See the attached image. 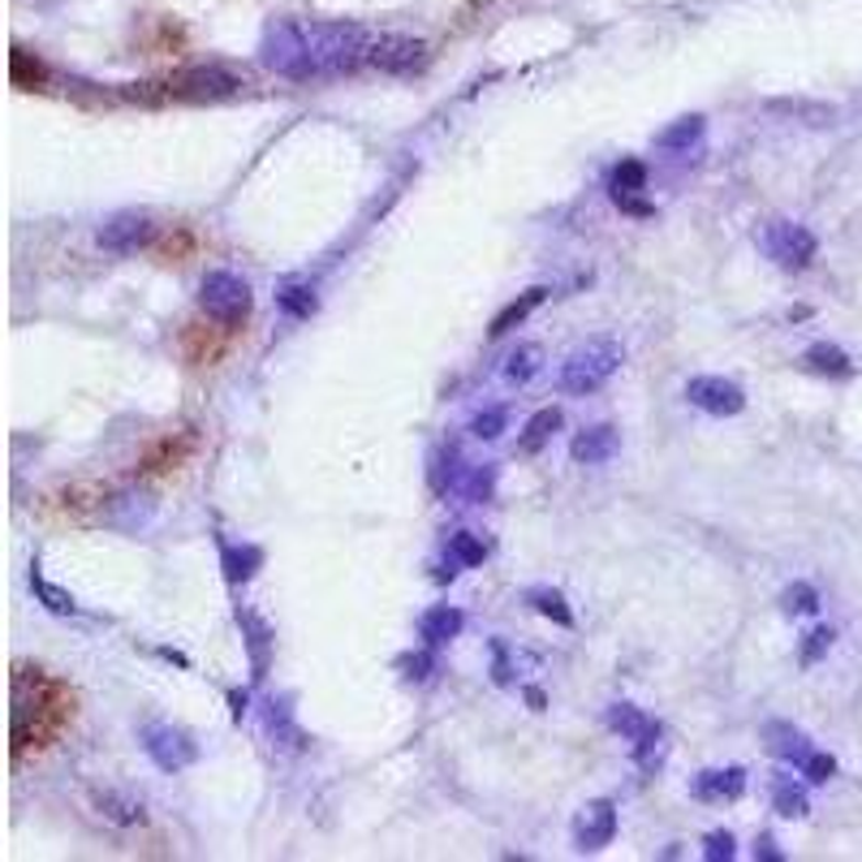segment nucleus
Returning <instances> with one entry per match:
<instances>
[{
  "label": "nucleus",
  "instance_id": "ddd939ff",
  "mask_svg": "<svg viewBox=\"0 0 862 862\" xmlns=\"http://www.w3.org/2000/svg\"><path fill=\"white\" fill-rule=\"evenodd\" d=\"M621 449V436H617V427L612 423H596V427H582L574 440H569V457L578 461V466H604L612 461Z\"/></svg>",
  "mask_w": 862,
  "mask_h": 862
},
{
  "label": "nucleus",
  "instance_id": "f3484780",
  "mask_svg": "<svg viewBox=\"0 0 862 862\" xmlns=\"http://www.w3.org/2000/svg\"><path fill=\"white\" fill-rule=\"evenodd\" d=\"M461 630H466V612L454 609V604H436V609H427L418 617V639H423L427 647L454 643Z\"/></svg>",
  "mask_w": 862,
  "mask_h": 862
},
{
  "label": "nucleus",
  "instance_id": "79ce46f5",
  "mask_svg": "<svg viewBox=\"0 0 862 862\" xmlns=\"http://www.w3.org/2000/svg\"><path fill=\"white\" fill-rule=\"evenodd\" d=\"M492 681L497 686H509L513 681V664H509V647L501 639H492Z\"/></svg>",
  "mask_w": 862,
  "mask_h": 862
},
{
  "label": "nucleus",
  "instance_id": "f03ea898",
  "mask_svg": "<svg viewBox=\"0 0 862 862\" xmlns=\"http://www.w3.org/2000/svg\"><path fill=\"white\" fill-rule=\"evenodd\" d=\"M621 346L612 341V337H596V341H587V346H578L574 354L560 362V393H569V397H587V393H600L604 384H609L612 375L621 371Z\"/></svg>",
  "mask_w": 862,
  "mask_h": 862
},
{
  "label": "nucleus",
  "instance_id": "dca6fc26",
  "mask_svg": "<svg viewBox=\"0 0 862 862\" xmlns=\"http://www.w3.org/2000/svg\"><path fill=\"white\" fill-rule=\"evenodd\" d=\"M763 738H767V751H772L776 760L794 763V767H803V763L815 755L811 738H807L798 724H789V720H767V724H763Z\"/></svg>",
  "mask_w": 862,
  "mask_h": 862
},
{
  "label": "nucleus",
  "instance_id": "f8f14e48",
  "mask_svg": "<svg viewBox=\"0 0 862 862\" xmlns=\"http://www.w3.org/2000/svg\"><path fill=\"white\" fill-rule=\"evenodd\" d=\"M371 65L380 74H414L427 65V44L410 35H380L371 40Z\"/></svg>",
  "mask_w": 862,
  "mask_h": 862
},
{
  "label": "nucleus",
  "instance_id": "393cba45",
  "mask_svg": "<svg viewBox=\"0 0 862 862\" xmlns=\"http://www.w3.org/2000/svg\"><path fill=\"white\" fill-rule=\"evenodd\" d=\"M31 591H35V600H40V604H44L52 617H74V612H78V600H74L65 587L48 582L40 565H31Z\"/></svg>",
  "mask_w": 862,
  "mask_h": 862
},
{
  "label": "nucleus",
  "instance_id": "0eeeda50",
  "mask_svg": "<svg viewBox=\"0 0 862 862\" xmlns=\"http://www.w3.org/2000/svg\"><path fill=\"white\" fill-rule=\"evenodd\" d=\"M143 751L160 772H182L199 760V742L195 733L177 729V724H148L143 729Z\"/></svg>",
  "mask_w": 862,
  "mask_h": 862
},
{
  "label": "nucleus",
  "instance_id": "72a5a7b5",
  "mask_svg": "<svg viewBox=\"0 0 862 862\" xmlns=\"http://www.w3.org/2000/svg\"><path fill=\"white\" fill-rule=\"evenodd\" d=\"M449 557H454L461 569H474V565L488 560V544H483L474 531H454V535H449Z\"/></svg>",
  "mask_w": 862,
  "mask_h": 862
},
{
  "label": "nucleus",
  "instance_id": "2eb2a0df",
  "mask_svg": "<svg viewBox=\"0 0 862 862\" xmlns=\"http://www.w3.org/2000/svg\"><path fill=\"white\" fill-rule=\"evenodd\" d=\"M238 625H242V639H247V656H251V677L263 681L268 668H272V625L259 617L254 609H238Z\"/></svg>",
  "mask_w": 862,
  "mask_h": 862
},
{
  "label": "nucleus",
  "instance_id": "20e7f679",
  "mask_svg": "<svg viewBox=\"0 0 862 862\" xmlns=\"http://www.w3.org/2000/svg\"><path fill=\"white\" fill-rule=\"evenodd\" d=\"M199 306H204L207 319H216V324H225V328H238V324L251 315L254 294L238 272L216 268V272H207L204 285H199Z\"/></svg>",
  "mask_w": 862,
  "mask_h": 862
},
{
  "label": "nucleus",
  "instance_id": "de8ad7c7",
  "mask_svg": "<svg viewBox=\"0 0 862 862\" xmlns=\"http://www.w3.org/2000/svg\"><path fill=\"white\" fill-rule=\"evenodd\" d=\"M160 656L173 659V664H186V656H182V652H173V647H160Z\"/></svg>",
  "mask_w": 862,
  "mask_h": 862
},
{
  "label": "nucleus",
  "instance_id": "7ed1b4c3",
  "mask_svg": "<svg viewBox=\"0 0 862 862\" xmlns=\"http://www.w3.org/2000/svg\"><path fill=\"white\" fill-rule=\"evenodd\" d=\"M259 61H263L272 74H281V78L310 83V52H306L303 22H298V18H276V22L263 31Z\"/></svg>",
  "mask_w": 862,
  "mask_h": 862
},
{
  "label": "nucleus",
  "instance_id": "58836bf2",
  "mask_svg": "<svg viewBox=\"0 0 862 862\" xmlns=\"http://www.w3.org/2000/svg\"><path fill=\"white\" fill-rule=\"evenodd\" d=\"M44 78H48V69H44L40 61H31L22 48H13V83H18V87H26V83L35 87V83H44Z\"/></svg>",
  "mask_w": 862,
  "mask_h": 862
},
{
  "label": "nucleus",
  "instance_id": "4468645a",
  "mask_svg": "<svg viewBox=\"0 0 862 862\" xmlns=\"http://www.w3.org/2000/svg\"><path fill=\"white\" fill-rule=\"evenodd\" d=\"M695 798L699 803H733V798H742L746 794V767H708V772H699L695 776Z\"/></svg>",
  "mask_w": 862,
  "mask_h": 862
},
{
  "label": "nucleus",
  "instance_id": "c85d7f7f",
  "mask_svg": "<svg viewBox=\"0 0 862 862\" xmlns=\"http://www.w3.org/2000/svg\"><path fill=\"white\" fill-rule=\"evenodd\" d=\"M664 755H668V729L656 720V724L634 742V763H639L643 772H656L659 763H664Z\"/></svg>",
  "mask_w": 862,
  "mask_h": 862
},
{
  "label": "nucleus",
  "instance_id": "e433bc0d",
  "mask_svg": "<svg viewBox=\"0 0 862 862\" xmlns=\"http://www.w3.org/2000/svg\"><path fill=\"white\" fill-rule=\"evenodd\" d=\"M505 423H509L505 406H492V410H479V414L470 418V432H474L479 440H497V436L505 432Z\"/></svg>",
  "mask_w": 862,
  "mask_h": 862
},
{
  "label": "nucleus",
  "instance_id": "39448f33",
  "mask_svg": "<svg viewBox=\"0 0 862 862\" xmlns=\"http://www.w3.org/2000/svg\"><path fill=\"white\" fill-rule=\"evenodd\" d=\"M760 251L776 263V268H785V272H803V268H811L815 254H819V242H815V233L807 225H794V220H767L760 229Z\"/></svg>",
  "mask_w": 862,
  "mask_h": 862
},
{
  "label": "nucleus",
  "instance_id": "9d476101",
  "mask_svg": "<svg viewBox=\"0 0 862 862\" xmlns=\"http://www.w3.org/2000/svg\"><path fill=\"white\" fill-rule=\"evenodd\" d=\"M612 837H617V807L609 798H596V803H587L582 811L574 815V850L578 854L604 850Z\"/></svg>",
  "mask_w": 862,
  "mask_h": 862
},
{
  "label": "nucleus",
  "instance_id": "9b49d317",
  "mask_svg": "<svg viewBox=\"0 0 862 862\" xmlns=\"http://www.w3.org/2000/svg\"><path fill=\"white\" fill-rule=\"evenodd\" d=\"M263 724H268V738L276 751H290V755H303L310 746V738L303 733L298 716H294V695H272L263 703Z\"/></svg>",
  "mask_w": 862,
  "mask_h": 862
},
{
  "label": "nucleus",
  "instance_id": "412c9836",
  "mask_svg": "<svg viewBox=\"0 0 862 862\" xmlns=\"http://www.w3.org/2000/svg\"><path fill=\"white\" fill-rule=\"evenodd\" d=\"M560 410L557 406H548V410H535L531 418H526V427H522V436H517V454H526V457H535V454H544L548 449V440L560 432Z\"/></svg>",
  "mask_w": 862,
  "mask_h": 862
},
{
  "label": "nucleus",
  "instance_id": "c9c22d12",
  "mask_svg": "<svg viewBox=\"0 0 862 862\" xmlns=\"http://www.w3.org/2000/svg\"><path fill=\"white\" fill-rule=\"evenodd\" d=\"M436 647H418V652H406V656L397 659V668H402V677L406 681H432V673H436V656H432Z\"/></svg>",
  "mask_w": 862,
  "mask_h": 862
},
{
  "label": "nucleus",
  "instance_id": "37998d69",
  "mask_svg": "<svg viewBox=\"0 0 862 862\" xmlns=\"http://www.w3.org/2000/svg\"><path fill=\"white\" fill-rule=\"evenodd\" d=\"M612 204L621 207V211H625V216H639V220H647V216H656V207H652V204H643V199H639V195H617V199H612Z\"/></svg>",
  "mask_w": 862,
  "mask_h": 862
},
{
  "label": "nucleus",
  "instance_id": "2f4dec72",
  "mask_svg": "<svg viewBox=\"0 0 862 862\" xmlns=\"http://www.w3.org/2000/svg\"><path fill=\"white\" fill-rule=\"evenodd\" d=\"M492 492H497V466H474V470L461 474V483H457V497H466L470 505L492 501Z\"/></svg>",
  "mask_w": 862,
  "mask_h": 862
},
{
  "label": "nucleus",
  "instance_id": "1a4fd4ad",
  "mask_svg": "<svg viewBox=\"0 0 862 862\" xmlns=\"http://www.w3.org/2000/svg\"><path fill=\"white\" fill-rule=\"evenodd\" d=\"M155 242V220L148 211H117L100 225V247L108 254H139Z\"/></svg>",
  "mask_w": 862,
  "mask_h": 862
},
{
  "label": "nucleus",
  "instance_id": "c756f323",
  "mask_svg": "<svg viewBox=\"0 0 862 862\" xmlns=\"http://www.w3.org/2000/svg\"><path fill=\"white\" fill-rule=\"evenodd\" d=\"M647 190V164L643 160H621L609 177V195H643Z\"/></svg>",
  "mask_w": 862,
  "mask_h": 862
},
{
  "label": "nucleus",
  "instance_id": "5701e85b",
  "mask_svg": "<svg viewBox=\"0 0 862 862\" xmlns=\"http://www.w3.org/2000/svg\"><path fill=\"white\" fill-rule=\"evenodd\" d=\"M803 367L815 371V375H828V380H850V375H854L850 354H845L841 346H832V341H815L811 350L803 354Z\"/></svg>",
  "mask_w": 862,
  "mask_h": 862
},
{
  "label": "nucleus",
  "instance_id": "b1692460",
  "mask_svg": "<svg viewBox=\"0 0 862 862\" xmlns=\"http://www.w3.org/2000/svg\"><path fill=\"white\" fill-rule=\"evenodd\" d=\"M703 130H708V121L699 117V112H690V117H681V121H673L668 130H659L656 134V148L659 152H690L699 139H703Z\"/></svg>",
  "mask_w": 862,
  "mask_h": 862
},
{
  "label": "nucleus",
  "instance_id": "423d86ee",
  "mask_svg": "<svg viewBox=\"0 0 862 862\" xmlns=\"http://www.w3.org/2000/svg\"><path fill=\"white\" fill-rule=\"evenodd\" d=\"M242 87H247V78H238L233 69H225V65H195V69H186L168 91L177 96V100H195V103H216V100H233V96H242Z\"/></svg>",
  "mask_w": 862,
  "mask_h": 862
},
{
  "label": "nucleus",
  "instance_id": "bb28decb",
  "mask_svg": "<svg viewBox=\"0 0 862 862\" xmlns=\"http://www.w3.org/2000/svg\"><path fill=\"white\" fill-rule=\"evenodd\" d=\"M604 720H609V729L617 733V738H621V742H639V738H643V733L656 724L647 711H639L634 703H612Z\"/></svg>",
  "mask_w": 862,
  "mask_h": 862
},
{
  "label": "nucleus",
  "instance_id": "4be33fe9",
  "mask_svg": "<svg viewBox=\"0 0 862 862\" xmlns=\"http://www.w3.org/2000/svg\"><path fill=\"white\" fill-rule=\"evenodd\" d=\"M259 565H263V548H254V544H220L225 582H233V587L251 582L254 574H259Z\"/></svg>",
  "mask_w": 862,
  "mask_h": 862
},
{
  "label": "nucleus",
  "instance_id": "6e6552de",
  "mask_svg": "<svg viewBox=\"0 0 862 862\" xmlns=\"http://www.w3.org/2000/svg\"><path fill=\"white\" fill-rule=\"evenodd\" d=\"M686 402L711 418H733L746 410V393H742V384H733L724 375H695L686 384Z\"/></svg>",
  "mask_w": 862,
  "mask_h": 862
},
{
  "label": "nucleus",
  "instance_id": "f257e3e1",
  "mask_svg": "<svg viewBox=\"0 0 862 862\" xmlns=\"http://www.w3.org/2000/svg\"><path fill=\"white\" fill-rule=\"evenodd\" d=\"M303 31L310 52V78L354 74L362 61H371V35L358 22H303Z\"/></svg>",
  "mask_w": 862,
  "mask_h": 862
},
{
  "label": "nucleus",
  "instance_id": "a211bd4d",
  "mask_svg": "<svg viewBox=\"0 0 862 862\" xmlns=\"http://www.w3.org/2000/svg\"><path fill=\"white\" fill-rule=\"evenodd\" d=\"M548 294H553L548 285H531L526 294H517L513 303L501 306V310L492 315V328H488V337H492V341H501V337H505V332H513V328H517V324H522L531 310H539V306L548 303Z\"/></svg>",
  "mask_w": 862,
  "mask_h": 862
},
{
  "label": "nucleus",
  "instance_id": "a878e982",
  "mask_svg": "<svg viewBox=\"0 0 862 862\" xmlns=\"http://www.w3.org/2000/svg\"><path fill=\"white\" fill-rule=\"evenodd\" d=\"M276 306H281L290 319H310V315L319 310V294H315V285H306V281H285V285L276 290Z\"/></svg>",
  "mask_w": 862,
  "mask_h": 862
},
{
  "label": "nucleus",
  "instance_id": "a19ab883",
  "mask_svg": "<svg viewBox=\"0 0 862 862\" xmlns=\"http://www.w3.org/2000/svg\"><path fill=\"white\" fill-rule=\"evenodd\" d=\"M733 854H738V845H733V832H708V837H703V859H708V862H720V859L729 862Z\"/></svg>",
  "mask_w": 862,
  "mask_h": 862
},
{
  "label": "nucleus",
  "instance_id": "f704fd0d",
  "mask_svg": "<svg viewBox=\"0 0 862 862\" xmlns=\"http://www.w3.org/2000/svg\"><path fill=\"white\" fill-rule=\"evenodd\" d=\"M781 609L789 612V617H811V612H819V596H815L811 582H794V587H785Z\"/></svg>",
  "mask_w": 862,
  "mask_h": 862
},
{
  "label": "nucleus",
  "instance_id": "7c9ffc66",
  "mask_svg": "<svg viewBox=\"0 0 862 862\" xmlns=\"http://www.w3.org/2000/svg\"><path fill=\"white\" fill-rule=\"evenodd\" d=\"M457 483H461V457H457V449H440L432 457V492L449 497V492H457Z\"/></svg>",
  "mask_w": 862,
  "mask_h": 862
},
{
  "label": "nucleus",
  "instance_id": "c03bdc74",
  "mask_svg": "<svg viewBox=\"0 0 862 862\" xmlns=\"http://www.w3.org/2000/svg\"><path fill=\"white\" fill-rule=\"evenodd\" d=\"M755 859H760V862H781L785 854H781V850H776V841L763 832V837H755Z\"/></svg>",
  "mask_w": 862,
  "mask_h": 862
},
{
  "label": "nucleus",
  "instance_id": "6ab92c4d",
  "mask_svg": "<svg viewBox=\"0 0 862 862\" xmlns=\"http://www.w3.org/2000/svg\"><path fill=\"white\" fill-rule=\"evenodd\" d=\"M96 811L117 823V828H139L148 823V807L134 798V794H121V789H96Z\"/></svg>",
  "mask_w": 862,
  "mask_h": 862
},
{
  "label": "nucleus",
  "instance_id": "4c0bfd02",
  "mask_svg": "<svg viewBox=\"0 0 862 862\" xmlns=\"http://www.w3.org/2000/svg\"><path fill=\"white\" fill-rule=\"evenodd\" d=\"M832 639H837V634H832L828 625H815L811 634H807V643H803V652H798V659H803V664H819V659L828 656Z\"/></svg>",
  "mask_w": 862,
  "mask_h": 862
},
{
  "label": "nucleus",
  "instance_id": "473e14b6",
  "mask_svg": "<svg viewBox=\"0 0 862 862\" xmlns=\"http://www.w3.org/2000/svg\"><path fill=\"white\" fill-rule=\"evenodd\" d=\"M526 600H531V609L539 612V617L557 621L560 630H569V625H574V612H569V604H565V596H560V591H553V587H535Z\"/></svg>",
  "mask_w": 862,
  "mask_h": 862
},
{
  "label": "nucleus",
  "instance_id": "cd10ccee",
  "mask_svg": "<svg viewBox=\"0 0 862 862\" xmlns=\"http://www.w3.org/2000/svg\"><path fill=\"white\" fill-rule=\"evenodd\" d=\"M539 371H544V350H539V346H517V350L505 358L509 384H531Z\"/></svg>",
  "mask_w": 862,
  "mask_h": 862
},
{
  "label": "nucleus",
  "instance_id": "49530a36",
  "mask_svg": "<svg viewBox=\"0 0 862 862\" xmlns=\"http://www.w3.org/2000/svg\"><path fill=\"white\" fill-rule=\"evenodd\" d=\"M526 703H531L535 711H544V703H548V699H544V690H539V686H526Z\"/></svg>",
  "mask_w": 862,
  "mask_h": 862
},
{
  "label": "nucleus",
  "instance_id": "ea45409f",
  "mask_svg": "<svg viewBox=\"0 0 862 862\" xmlns=\"http://www.w3.org/2000/svg\"><path fill=\"white\" fill-rule=\"evenodd\" d=\"M798 772H803V776H807L811 785H828V781L837 776V760H832V755H823V751H815L811 760L803 763Z\"/></svg>",
  "mask_w": 862,
  "mask_h": 862
},
{
  "label": "nucleus",
  "instance_id": "aec40b11",
  "mask_svg": "<svg viewBox=\"0 0 862 862\" xmlns=\"http://www.w3.org/2000/svg\"><path fill=\"white\" fill-rule=\"evenodd\" d=\"M772 811L781 819H807L811 815V798H807L803 781H794L789 772H776L772 776Z\"/></svg>",
  "mask_w": 862,
  "mask_h": 862
},
{
  "label": "nucleus",
  "instance_id": "a18cd8bd",
  "mask_svg": "<svg viewBox=\"0 0 862 862\" xmlns=\"http://www.w3.org/2000/svg\"><path fill=\"white\" fill-rule=\"evenodd\" d=\"M247 703H251V695H247V690H229V716H233V720H242V716H247Z\"/></svg>",
  "mask_w": 862,
  "mask_h": 862
}]
</instances>
